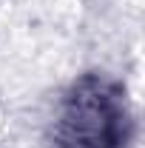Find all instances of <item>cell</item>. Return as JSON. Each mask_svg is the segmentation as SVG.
Segmentation results:
<instances>
[{"label": "cell", "mask_w": 145, "mask_h": 148, "mask_svg": "<svg viewBox=\"0 0 145 148\" xmlns=\"http://www.w3.org/2000/svg\"><path fill=\"white\" fill-rule=\"evenodd\" d=\"M125 100L103 77H85L63 100L54 123L57 148H122L125 145Z\"/></svg>", "instance_id": "1"}]
</instances>
